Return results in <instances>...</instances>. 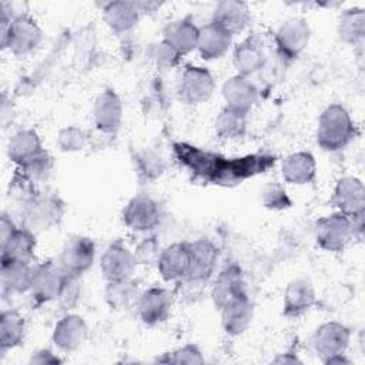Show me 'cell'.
Segmentation results:
<instances>
[{
	"label": "cell",
	"instance_id": "8d00e7d4",
	"mask_svg": "<svg viewBox=\"0 0 365 365\" xmlns=\"http://www.w3.org/2000/svg\"><path fill=\"white\" fill-rule=\"evenodd\" d=\"M135 164H137V170H138L140 175H143V177H145L148 180L157 178L164 171L163 158L158 157L153 151H141V153H138L137 157H135Z\"/></svg>",
	"mask_w": 365,
	"mask_h": 365
},
{
	"label": "cell",
	"instance_id": "4316f807",
	"mask_svg": "<svg viewBox=\"0 0 365 365\" xmlns=\"http://www.w3.org/2000/svg\"><path fill=\"white\" fill-rule=\"evenodd\" d=\"M282 177L289 184H309L317 174V163L311 153L299 151L288 155L282 161Z\"/></svg>",
	"mask_w": 365,
	"mask_h": 365
},
{
	"label": "cell",
	"instance_id": "e575fe53",
	"mask_svg": "<svg viewBox=\"0 0 365 365\" xmlns=\"http://www.w3.org/2000/svg\"><path fill=\"white\" fill-rule=\"evenodd\" d=\"M106 297L108 304L113 308H125L134 302L137 304L140 298L137 287L130 278L123 281L108 282V287L106 289Z\"/></svg>",
	"mask_w": 365,
	"mask_h": 365
},
{
	"label": "cell",
	"instance_id": "1f68e13d",
	"mask_svg": "<svg viewBox=\"0 0 365 365\" xmlns=\"http://www.w3.org/2000/svg\"><path fill=\"white\" fill-rule=\"evenodd\" d=\"M26 322L16 311H3L0 318V346L1 351L19 346L24 339Z\"/></svg>",
	"mask_w": 365,
	"mask_h": 365
},
{
	"label": "cell",
	"instance_id": "484cf974",
	"mask_svg": "<svg viewBox=\"0 0 365 365\" xmlns=\"http://www.w3.org/2000/svg\"><path fill=\"white\" fill-rule=\"evenodd\" d=\"M44 151L41 148L40 138L34 130L17 131L9 141L7 155L20 167L36 160Z\"/></svg>",
	"mask_w": 365,
	"mask_h": 365
},
{
	"label": "cell",
	"instance_id": "f1b7e54d",
	"mask_svg": "<svg viewBox=\"0 0 365 365\" xmlns=\"http://www.w3.org/2000/svg\"><path fill=\"white\" fill-rule=\"evenodd\" d=\"M220 312H221V325L224 331L230 335H240L251 324L252 304L245 295L228 302L227 305L220 308Z\"/></svg>",
	"mask_w": 365,
	"mask_h": 365
},
{
	"label": "cell",
	"instance_id": "3957f363",
	"mask_svg": "<svg viewBox=\"0 0 365 365\" xmlns=\"http://www.w3.org/2000/svg\"><path fill=\"white\" fill-rule=\"evenodd\" d=\"M41 41V30L29 16L21 14L11 19L1 10V47L16 56H26L37 48Z\"/></svg>",
	"mask_w": 365,
	"mask_h": 365
},
{
	"label": "cell",
	"instance_id": "9a60e30c",
	"mask_svg": "<svg viewBox=\"0 0 365 365\" xmlns=\"http://www.w3.org/2000/svg\"><path fill=\"white\" fill-rule=\"evenodd\" d=\"M94 123L104 134H115L123 123V104L120 97L110 88L101 91L93 108Z\"/></svg>",
	"mask_w": 365,
	"mask_h": 365
},
{
	"label": "cell",
	"instance_id": "ba28073f",
	"mask_svg": "<svg viewBox=\"0 0 365 365\" xmlns=\"http://www.w3.org/2000/svg\"><path fill=\"white\" fill-rule=\"evenodd\" d=\"M96 257V245L88 237L74 235L61 250L58 265L70 277H78L91 268Z\"/></svg>",
	"mask_w": 365,
	"mask_h": 365
},
{
	"label": "cell",
	"instance_id": "cb8c5ba5",
	"mask_svg": "<svg viewBox=\"0 0 365 365\" xmlns=\"http://www.w3.org/2000/svg\"><path fill=\"white\" fill-rule=\"evenodd\" d=\"M212 21L220 24L232 36L241 33L250 23L248 4L235 0L220 1L214 9Z\"/></svg>",
	"mask_w": 365,
	"mask_h": 365
},
{
	"label": "cell",
	"instance_id": "52a82bcc",
	"mask_svg": "<svg viewBox=\"0 0 365 365\" xmlns=\"http://www.w3.org/2000/svg\"><path fill=\"white\" fill-rule=\"evenodd\" d=\"M67 277L68 275L61 269V267L51 261L34 267L30 292L36 304L40 305L58 299Z\"/></svg>",
	"mask_w": 365,
	"mask_h": 365
},
{
	"label": "cell",
	"instance_id": "8992f818",
	"mask_svg": "<svg viewBox=\"0 0 365 365\" xmlns=\"http://www.w3.org/2000/svg\"><path fill=\"white\" fill-rule=\"evenodd\" d=\"M63 215V204L51 194H33L24 202V227L34 231L47 230Z\"/></svg>",
	"mask_w": 365,
	"mask_h": 365
},
{
	"label": "cell",
	"instance_id": "d4e9b609",
	"mask_svg": "<svg viewBox=\"0 0 365 365\" xmlns=\"http://www.w3.org/2000/svg\"><path fill=\"white\" fill-rule=\"evenodd\" d=\"M164 41L174 47L181 56L191 53L198 46L200 27L190 17L168 23L164 29Z\"/></svg>",
	"mask_w": 365,
	"mask_h": 365
},
{
	"label": "cell",
	"instance_id": "d590c367",
	"mask_svg": "<svg viewBox=\"0 0 365 365\" xmlns=\"http://www.w3.org/2000/svg\"><path fill=\"white\" fill-rule=\"evenodd\" d=\"M87 141H88V138H87L86 131L78 127H74V125L60 130V133L57 135V144H58L60 150L66 151V153L83 150L87 145Z\"/></svg>",
	"mask_w": 365,
	"mask_h": 365
},
{
	"label": "cell",
	"instance_id": "603a6c76",
	"mask_svg": "<svg viewBox=\"0 0 365 365\" xmlns=\"http://www.w3.org/2000/svg\"><path fill=\"white\" fill-rule=\"evenodd\" d=\"M267 64V54L257 36L247 38L234 51V66L240 76L248 77L262 70Z\"/></svg>",
	"mask_w": 365,
	"mask_h": 365
},
{
	"label": "cell",
	"instance_id": "e0dca14e",
	"mask_svg": "<svg viewBox=\"0 0 365 365\" xmlns=\"http://www.w3.org/2000/svg\"><path fill=\"white\" fill-rule=\"evenodd\" d=\"M245 295H247V291H245V282H244L241 268L235 264L225 267L220 272V275L217 277L212 285L211 297H212L214 305L220 309L228 302Z\"/></svg>",
	"mask_w": 365,
	"mask_h": 365
},
{
	"label": "cell",
	"instance_id": "d6986e66",
	"mask_svg": "<svg viewBox=\"0 0 365 365\" xmlns=\"http://www.w3.org/2000/svg\"><path fill=\"white\" fill-rule=\"evenodd\" d=\"M222 97L225 107L247 114L258 100V88L244 76H234L222 86Z\"/></svg>",
	"mask_w": 365,
	"mask_h": 365
},
{
	"label": "cell",
	"instance_id": "8fae6325",
	"mask_svg": "<svg viewBox=\"0 0 365 365\" xmlns=\"http://www.w3.org/2000/svg\"><path fill=\"white\" fill-rule=\"evenodd\" d=\"M137 259L121 242L111 244L100 258V269L108 282L131 278Z\"/></svg>",
	"mask_w": 365,
	"mask_h": 365
},
{
	"label": "cell",
	"instance_id": "d6a6232c",
	"mask_svg": "<svg viewBox=\"0 0 365 365\" xmlns=\"http://www.w3.org/2000/svg\"><path fill=\"white\" fill-rule=\"evenodd\" d=\"M338 33L341 40L349 44H356L365 34V13L364 9L354 7L341 14Z\"/></svg>",
	"mask_w": 365,
	"mask_h": 365
},
{
	"label": "cell",
	"instance_id": "2e32d148",
	"mask_svg": "<svg viewBox=\"0 0 365 365\" xmlns=\"http://www.w3.org/2000/svg\"><path fill=\"white\" fill-rule=\"evenodd\" d=\"M171 294L160 287H153L144 291L137 301L138 315L143 322L148 325L164 322L171 312Z\"/></svg>",
	"mask_w": 365,
	"mask_h": 365
},
{
	"label": "cell",
	"instance_id": "5b68a950",
	"mask_svg": "<svg viewBox=\"0 0 365 365\" xmlns=\"http://www.w3.org/2000/svg\"><path fill=\"white\" fill-rule=\"evenodd\" d=\"M355 235L354 221L351 217L335 212L317 221L315 240L325 251H342Z\"/></svg>",
	"mask_w": 365,
	"mask_h": 365
},
{
	"label": "cell",
	"instance_id": "44dd1931",
	"mask_svg": "<svg viewBox=\"0 0 365 365\" xmlns=\"http://www.w3.org/2000/svg\"><path fill=\"white\" fill-rule=\"evenodd\" d=\"M232 34H230L220 24L210 21L208 24L200 27L198 34V51L205 60H215L222 57L231 46Z\"/></svg>",
	"mask_w": 365,
	"mask_h": 365
},
{
	"label": "cell",
	"instance_id": "ffe728a7",
	"mask_svg": "<svg viewBox=\"0 0 365 365\" xmlns=\"http://www.w3.org/2000/svg\"><path fill=\"white\" fill-rule=\"evenodd\" d=\"M87 338V325L84 319L78 315L63 317L53 331L54 345L66 352L78 349Z\"/></svg>",
	"mask_w": 365,
	"mask_h": 365
},
{
	"label": "cell",
	"instance_id": "7c38bea8",
	"mask_svg": "<svg viewBox=\"0 0 365 365\" xmlns=\"http://www.w3.org/2000/svg\"><path fill=\"white\" fill-rule=\"evenodd\" d=\"M309 36L308 23L301 17H294L281 24L275 34V44L284 57L294 58L308 46Z\"/></svg>",
	"mask_w": 365,
	"mask_h": 365
},
{
	"label": "cell",
	"instance_id": "30bf717a",
	"mask_svg": "<svg viewBox=\"0 0 365 365\" xmlns=\"http://www.w3.org/2000/svg\"><path fill=\"white\" fill-rule=\"evenodd\" d=\"M160 207L147 194L133 197L123 211L124 224L137 232H144L155 228L160 224Z\"/></svg>",
	"mask_w": 365,
	"mask_h": 365
},
{
	"label": "cell",
	"instance_id": "4dcf8cb0",
	"mask_svg": "<svg viewBox=\"0 0 365 365\" xmlns=\"http://www.w3.org/2000/svg\"><path fill=\"white\" fill-rule=\"evenodd\" d=\"M103 11L107 26L115 33H125L131 30L140 17L137 4L131 1H111Z\"/></svg>",
	"mask_w": 365,
	"mask_h": 365
},
{
	"label": "cell",
	"instance_id": "ac0fdd59",
	"mask_svg": "<svg viewBox=\"0 0 365 365\" xmlns=\"http://www.w3.org/2000/svg\"><path fill=\"white\" fill-rule=\"evenodd\" d=\"M190 250L191 265L188 275L184 279L204 284L210 279L215 269L218 259L217 247L210 240H197L195 242L190 244Z\"/></svg>",
	"mask_w": 365,
	"mask_h": 365
},
{
	"label": "cell",
	"instance_id": "6da1fadb",
	"mask_svg": "<svg viewBox=\"0 0 365 365\" xmlns=\"http://www.w3.org/2000/svg\"><path fill=\"white\" fill-rule=\"evenodd\" d=\"M175 155L194 175L218 185H235L250 177L265 173L274 165V157L265 154L241 158H222L218 154L188 144H175Z\"/></svg>",
	"mask_w": 365,
	"mask_h": 365
},
{
	"label": "cell",
	"instance_id": "7a4b0ae2",
	"mask_svg": "<svg viewBox=\"0 0 365 365\" xmlns=\"http://www.w3.org/2000/svg\"><path fill=\"white\" fill-rule=\"evenodd\" d=\"M355 135L351 115L341 104L328 106L318 120L317 143L327 151L345 148Z\"/></svg>",
	"mask_w": 365,
	"mask_h": 365
},
{
	"label": "cell",
	"instance_id": "ab89813d",
	"mask_svg": "<svg viewBox=\"0 0 365 365\" xmlns=\"http://www.w3.org/2000/svg\"><path fill=\"white\" fill-rule=\"evenodd\" d=\"M153 57H154V60L157 61V64L160 67L170 68V67H174V66L178 64L181 54L174 47H171L167 41L163 40L161 43H158L154 47Z\"/></svg>",
	"mask_w": 365,
	"mask_h": 365
},
{
	"label": "cell",
	"instance_id": "b9f144b4",
	"mask_svg": "<svg viewBox=\"0 0 365 365\" xmlns=\"http://www.w3.org/2000/svg\"><path fill=\"white\" fill-rule=\"evenodd\" d=\"M61 362L50 349H40L33 352L30 358V364H58Z\"/></svg>",
	"mask_w": 365,
	"mask_h": 365
},
{
	"label": "cell",
	"instance_id": "836d02e7",
	"mask_svg": "<svg viewBox=\"0 0 365 365\" xmlns=\"http://www.w3.org/2000/svg\"><path fill=\"white\" fill-rule=\"evenodd\" d=\"M247 130V114L235 111L232 108L224 107L217 120H215V131L220 137L234 140L240 138L245 134Z\"/></svg>",
	"mask_w": 365,
	"mask_h": 365
},
{
	"label": "cell",
	"instance_id": "7402d4cb",
	"mask_svg": "<svg viewBox=\"0 0 365 365\" xmlns=\"http://www.w3.org/2000/svg\"><path fill=\"white\" fill-rule=\"evenodd\" d=\"M315 304V289L309 279L297 278L291 281L284 292V314L299 317Z\"/></svg>",
	"mask_w": 365,
	"mask_h": 365
},
{
	"label": "cell",
	"instance_id": "74e56055",
	"mask_svg": "<svg viewBox=\"0 0 365 365\" xmlns=\"http://www.w3.org/2000/svg\"><path fill=\"white\" fill-rule=\"evenodd\" d=\"M262 204L269 210H284L291 205V200L281 184L271 182L262 190Z\"/></svg>",
	"mask_w": 365,
	"mask_h": 365
},
{
	"label": "cell",
	"instance_id": "7bdbcfd3",
	"mask_svg": "<svg viewBox=\"0 0 365 365\" xmlns=\"http://www.w3.org/2000/svg\"><path fill=\"white\" fill-rule=\"evenodd\" d=\"M16 228H17V227L14 225L13 220H11L6 212H3V215H1V222H0V240H1V244L14 232Z\"/></svg>",
	"mask_w": 365,
	"mask_h": 365
},
{
	"label": "cell",
	"instance_id": "f35d334b",
	"mask_svg": "<svg viewBox=\"0 0 365 365\" xmlns=\"http://www.w3.org/2000/svg\"><path fill=\"white\" fill-rule=\"evenodd\" d=\"M157 361L165 364H202L204 358L201 355V351L195 345H185L182 348L165 354Z\"/></svg>",
	"mask_w": 365,
	"mask_h": 365
},
{
	"label": "cell",
	"instance_id": "5bb4252c",
	"mask_svg": "<svg viewBox=\"0 0 365 365\" xmlns=\"http://www.w3.org/2000/svg\"><path fill=\"white\" fill-rule=\"evenodd\" d=\"M191 265L190 244L175 242L160 252L157 268L165 281H181L188 275Z\"/></svg>",
	"mask_w": 365,
	"mask_h": 365
},
{
	"label": "cell",
	"instance_id": "277c9868",
	"mask_svg": "<svg viewBox=\"0 0 365 365\" xmlns=\"http://www.w3.org/2000/svg\"><path fill=\"white\" fill-rule=\"evenodd\" d=\"M351 338L349 329L339 322H325L317 328L312 346L324 364H349L345 358Z\"/></svg>",
	"mask_w": 365,
	"mask_h": 365
},
{
	"label": "cell",
	"instance_id": "9c48e42d",
	"mask_svg": "<svg viewBox=\"0 0 365 365\" xmlns=\"http://www.w3.org/2000/svg\"><path fill=\"white\" fill-rule=\"evenodd\" d=\"M214 87V78L207 68L188 66L181 74L178 94L187 104H201L212 96Z\"/></svg>",
	"mask_w": 365,
	"mask_h": 365
},
{
	"label": "cell",
	"instance_id": "4fadbf2b",
	"mask_svg": "<svg viewBox=\"0 0 365 365\" xmlns=\"http://www.w3.org/2000/svg\"><path fill=\"white\" fill-rule=\"evenodd\" d=\"M332 201L339 212L351 218L362 217L365 208V188L362 181L356 177L341 178L335 185Z\"/></svg>",
	"mask_w": 365,
	"mask_h": 365
},
{
	"label": "cell",
	"instance_id": "f546056e",
	"mask_svg": "<svg viewBox=\"0 0 365 365\" xmlns=\"http://www.w3.org/2000/svg\"><path fill=\"white\" fill-rule=\"evenodd\" d=\"M33 267L30 262L4 261L1 262V285L4 292L23 294L30 291L33 279Z\"/></svg>",
	"mask_w": 365,
	"mask_h": 365
},
{
	"label": "cell",
	"instance_id": "60d3db41",
	"mask_svg": "<svg viewBox=\"0 0 365 365\" xmlns=\"http://www.w3.org/2000/svg\"><path fill=\"white\" fill-rule=\"evenodd\" d=\"M137 262L140 264H148L158 259L160 257V251H158V245L155 242L154 238H144V241H141L137 248H135V254H134Z\"/></svg>",
	"mask_w": 365,
	"mask_h": 365
},
{
	"label": "cell",
	"instance_id": "83f0119b",
	"mask_svg": "<svg viewBox=\"0 0 365 365\" xmlns=\"http://www.w3.org/2000/svg\"><path fill=\"white\" fill-rule=\"evenodd\" d=\"M36 237L34 232L26 227L16 228L14 232L1 244V262L20 261L30 262L34 257Z\"/></svg>",
	"mask_w": 365,
	"mask_h": 365
}]
</instances>
